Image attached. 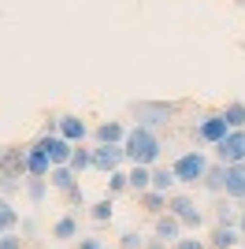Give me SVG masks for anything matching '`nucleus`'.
<instances>
[{"label":"nucleus","instance_id":"1","mask_svg":"<svg viewBox=\"0 0 245 249\" xmlns=\"http://www.w3.org/2000/svg\"><path fill=\"white\" fill-rule=\"evenodd\" d=\"M122 149H126V164L156 167V160H160V153H163V142H160V134H156L153 126H141V123H138L134 130H126Z\"/></svg>","mask_w":245,"mask_h":249},{"label":"nucleus","instance_id":"2","mask_svg":"<svg viewBox=\"0 0 245 249\" xmlns=\"http://www.w3.org/2000/svg\"><path fill=\"white\" fill-rule=\"evenodd\" d=\"M208 156L201 153V149H186L178 160L171 164V171H175V178L182 182V186H201V178H204V171H208Z\"/></svg>","mask_w":245,"mask_h":249},{"label":"nucleus","instance_id":"3","mask_svg":"<svg viewBox=\"0 0 245 249\" xmlns=\"http://www.w3.org/2000/svg\"><path fill=\"white\" fill-rule=\"evenodd\" d=\"M227 134H230V123H227L223 112H208V115H201V119L193 123V142H201V145L215 149Z\"/></svg>","mask_w":245,"mask_h":249},{"label":"nucleus","instance_id":"4","mask_svg":"<svg viewBox=\"0 0 245 249\" xmlns=\"http://www.w3.org/2000/svg\"><path fill=\"white\" fill-rule=\"evenodd\" d=\"M175 112H178V104H171V101H138V104H134V115H138V123H141V126L171 123Z\"/></svg>","mask_w":245,"mask_h":249},{"label":"nucleus","instance_id":"5","mask_svg":"<svg viewBox=\"0 0 245 249\" xmlns=\"http://www.w3.org/2000/svg\"><path fill=\"white\" fill-rule=\"evenodd\" d=\"M167 212L178 216V219H182V227H190V231H197L204 223V212L197 208V201L186 197V194H171V197H167Z\"/></svg>","mask_w":245,"mask_h":249},{"label":"nucleus","instance_id":"6","mask_svg":"<svg viewBox=\"0 0 245 249\" xmlns=\"http://www.w3.org/2000/svg\"><path fill=\"white\" fill-rule=\"evenodd\" d=\"M34 145L41 149V153H49V160H52V167H60V164H71V153H74V145L67 142L63 134H41Z\"/></svg>","mask_w":245,"mask_h":249},{"label":"nucleus","instance_id":"7","mask_svg":"<svg viewBox=\"0 0 245 249\" xmlns=\"http://www.w3.org/2000/svg\"><path fill=\"white\" fill-rule=\"evenodd\" d=\"M215 160L219 164H245V126L230 130V134L215 145Z\"/></svg>","mask_w":245,"mask_h":249},{"label":"nucleus","instance_id":"8","mask_svg":"<svg viewBox=\"0 0 245 249\" xmlns=\"http://www.w3.org/2000/svg\"><path fill=\"white\" fill-rule=\"evenodd\" d=\"M126 164V149L122 145H97L93 149V171H101V175H112L115 167Z\"/></svg>","mask_w":245,"mask_h":249},{"label":"nucleus","instance_id":"9","mask_svg":"<svg viewBox=\"0 0 245 249\" xmlns=\"http://www.w3.org/2000/svg\"><path fill=\"white\" fill-rule=\"evenodd\" d=\"M242 231L234 227V223H227V227H212V234H208V249H238L242 246Z\"/></svg>","mask_w":245,"mask_h":249},{"label":"nucleus","instance_id":"10","mask_svg":"<svg viewBox=\"0 0 245 249\" xmlns=\"http://www.w3.org/2000/svg\"><path fill=\"white\" fill-rule=\"evenodd\" d=\"M223 197L238 201L245 197V164H227V186H223Z\"/></svg>","mask_w":245,"mask_h":249},{"label":"nucleus","instance_id":"11","mask_svg":"<svg viewBox=\"0 0 245 249\" xmlns=\"http://www.w3.org/2000/svg\"><path fill=\"white\" fill-rule=\"evenodd\" d=\"M60 134L71 142V145H82L86 138H89V126L82 115H60Z\"/></svg>","mask_w":245,"mask_h":249},{"label":"nucleus","instance_id":"12","mask_svg":"<svg viewBox=\"0 0 245 249\" xmlns=\"http://www.w3.org/2000/svg\"><path fill=\"white\" fill-rule=\"evenodd\" d=\"M0 171L22 178L26 175V149H0Z\"/></svg>","mask_w":245,"mask_h":249},{"label":"nucleus","instance_id":"13","mask_svg":"<svg viewBox=\"0 0 245 249\" xmlns=\"http://www.w3.org/2000/svg\"><path fill=\"white\" fill-rule=\"evenodd\" d=\"M49 171H52L49 153H41L37 145H30V149H26V175H30V178H49Z\"/></svg>","mask_w":245,"mask_h":249},{"label":"nucleus","instance_id":"14","mask_svg":"<svg viewBox=\"0 0 245 249\" xmlns=\"http://www.w3.org/2000/svg\"><path fill=\"white\" fill-rule=\"evenodd\" d=\"M182 219H178V216H171V212H163V216H156V238H163V242H171V246H175V242H178V238H182Z\"/></svg>","mask_w":245,"mask_h":249},{"label":"nucleus","instance_id":"15","mask_svg":"<svg viewBox=\"0 0 245 249\" xmlns=\"http://www.w3.org/2000/svg\"><path fill=\"white\" fill-rule=\"evenodd\" d=\"M201 186L212 194V197H223V186H227V164H208V171H204V178H201Z\"/></svg>","mask_w":245,"mask_h":249},{"label":"nucleus","instance_id":"16","mask_svg":"<svg viewBox=\"0 0 245 249\" xmlns=\"http://www.w3.org/2000/svg\"><path fill=\"white\" fill-rule=\"evenodd\" d=\"M93 138H97V145H122V142H126V126L108 119V123H101L93 130Z\"/></svg>","mask_w":245,"mask_h":249},{"label":"nucleus","instance_id":"17","mask_svg":"<svg viewBox=\"0 0 245 249\" xmlns=\"http://www.w3.org/2000/svg\"><path fill=\"white\" fill-rule=\"evenodd\" d=\"M167 197H171V194H160V190H145V194H138V205H141L149 216H163V212H167Z\"/></svg>","mask_w":245,"mask_h":249},{"label":"nucleus","instance_id":"18","mask_svg":"<svg viewBox=\"0 0 245 249\" xmlns=\"http://www.w3.org/2000/svg\"><path fill=\"white\" fill-rule=\"evenodd\" d=\"M49 186L60 190V194H67L71 186H78V175L71 171V164H60V167H52V171H49Z\"/></svg>","mask_w":245,"mask_h":249},{"label":"nucleus","instance_id":"19","mask_svg":"<svg viewBox=\"0 0 245 249\" xmlns=\"http://www.w3.org/2000/svg\"><path fill=\"white\" fill-rule=\"evenodd\" d=\"M126 175H130V190H134V194H145V190H153V167H145V164H130V167H126Z\"/></svg>","mask_w":245,"mask_h":249},{"label":"nucleus","instance_id":"20","mask_svg":"<svg viewBox=\"0 0 245 249\" xmlns=\"http://www.w3.org/2000/svg\"><path fill=\"white\" fill-rule=\"evenodd\" d=\"M52 238L56 242H78L82 234H78V219L74 216H60L56 223H52Z\"/></svg>","mask_w":245,"mask_h":249},{"label":"nucleus","instance_id":"21","mask_svg":"<svg viewBox=\"0 0 245 249\" xmlns=\"http://www.w3.org/2000/svg\"><path fill=\"white\" fill-rule=\"evenodd\" d=\"M22 190H26V201H30V205H45V197H49V178H30L26 175Z\"/></svg>","mask_w":245,"mask_h":249},{"label":"nucleus","instance_id":"22","mask_svg":"<svg viewBox=\"0 0 245 249\" xmlns=\"http://www.w3.org/2000/svg\"><path fill=\"white\" fill-rule=\"evenodd\" d=\"M8 231H19V208L8 197H0V234H8Z\"/></svg>","mask_w":245,"mask_h":249},{"label":"nucleus","instance_id":"23","mask_svg":"<svg viewBox=\"0 0 245 249\" xmlns=\"http://www.w3.org/2000/svg\"><path fill=\"white\" fill-rule=\"evenodd\" d=\"M227 223H238V205H230V197H215V227H227Z\"/></svg>","mask_w":245,"mask_h":249},{"label":"nucleus","instance_id":"24","mask_svg":"<svg viewBox=\"0 0 245 249\" xmlns=\"http://www.w3.org/2000/svg\"><path fill=\"white\" fill-rule=\"evenodd\" d=\"M175 186H178V178H175L171 167H153V190H160V194H171Z\"/></svg>","mask_w":245,"mask_h":249},{"label":"nucleus","instance_id":"25","mask_svg":"<svg viewBox=\"0 0 245 249\" xmlns=\"http://www.w3.org/2000/svg\"><path fill=\"white\" fill-rule=\"evenodd\" d=\"M104 178H108V197H119V194L130 190V175H126L122 167H115L112 175H104Z\"/></svg>","mask_w":245,"mask_h":249},{"label":"nucleus","instance_id":"26","mask_svg":"<svg viewBox=\"0 0 245 249\" xmlns=\"http://www.w3.org/2000/svg\"><path fill=\"white\" fill-rule=\"evenodd\" d=\"M89 216H93V223H112V216H115V205H112V197L104 194L97 205H89Z\"/></svg>","mask_w":245,"mask_h":249},{"label":"nucleus","instance_id":"27","mask_svg":"<svg viewBox=\"0 0 245 249\" xmlns=\"http://www.w3.org/2000/svg\"><path fill=\"white\" fill-rule=\"evenodd\" d=\"M89 167H93V149L74 145V153H71V171H74V175H82V171H89Z\"/></svg>","mask_w":245,"mask_h":249},{"label":"nucleus","instance_id":"28","mask_svg":"<svg viewBox=\"0 0 245 249\" xmlns=\"http://www.w3.org/2000/svg\"><path fill=\"white\" fill-rule=\"evenodd\" d=\"M223 115H227V123H230V130H242L245 126V101H230L223 108Z\"/></svg>","mask_w":245,"mask_h":249},{"label":"nucleus","instance_id":"29","mask_svg":"<svg viewBox=\"0 0 245 249\" xmlns=\"http://www.w3.org/2000/svg\"><path fill=\"white\" fill-rule=\"evenodd\" d=\"M145 234L141 231H122V238H119V249H145Z\"/></svg>","mask_w":245,"mask_h":249},{"label":"nucleus","instance_id":"30","mask_svg":"<svg viewBox=\"0 0 245 249\" xmlns=\"http://www.w3.org/2000/svg\"><path fill=\"white\" fill-rule=\"evenodd\" d=\"M22 242H26V238H22L19 231H8V234H0V249H26Z\"/></svg>","mask_w":245,"mask_h":249},{"label":"nucleus","instance_id":"31","mask_svg":"<svg viewBox=\"0 0 245 249\" xmlns=\"http://www.w3.org/2000/svg\"><path fill=\"white\" fill-rule=\"evenodd\" d=\"M63 197H67V205H71V208H89V205H86V194H82V186H71Z\"/></svg>","mask_w":245,"mask_h":249},{"label":"nucleus","instance_id":"32","mask_svg":"<svg viewBox=\"0 0 245 249\" xmlns=\"http://www.w3.org/2000/svg\"><path fill=\"white\" fill-rule=\"evenodd\" d=\"M19 234H22V238H37L41 223H37V219H19Z\"/></svg>","mask_w":245,"mask_h":249},{"label":"nucleus","instance_id":"33","mask_svg":"<svg viewBox=\"0 0 245 249\" xmlns=\"http://www.w3.org/2000/svg\"><path fill=\"white\" fill-rule=\"evenodd\" d=\"M171 249H208V242H201V238H186V234H182V238L175 242Z\"/></svg>","mask_w":245,"mask_h":249},{"label":"nucleus","instance_id":"34","mask_svg":"<svg viewBox=\"0 0 245 249\" xmlns=\"http://www.w3.org/2000/svg\"><path fill=\"white\" fill-rule=\"evenodd\" d=\"M78 249H104L101 238H78Z\"/></svg>","mask_w":245,"mask_h":249},{"label":"nucleus","instance_id":"35","mask_svg":"<svg viewBox=\"0 0 245 249\" xmlns=\"http://www.w3.org/2000/svg\"><path fill=\"white\" fill-rule=\"evenodd\" d=\"M145 249H171V242H163V238H149V242H145Z\"/></svg>","mask_w":245,"mask_h":249},{"label":"nucleus","instance_id":"36","mask_svg":"<svg viewBox=\"0 0 245 249\" xmlns=\"http://www.w3.org/2000/svg\"><path fill=\"white\" fill-rule=\"evenodd\" d=\"M238 231H242V238H245V208H238V223H234Z\"/></svg>","mask_w":245,"mask_h":249},{"label":"nucleus","instance_id":"37","mask_svg":"<svg viewBox=\"0 0 245 249\" xmlns=\"http://www.w3.org/2000/svg\"><path fill=\"white\" fill-rule=\"evenodd\" d=\"M238 208H245V197H242V201H238Z\"/></svg>","mask_w":245,"mask_h":249},{"label":"nucleus","instance_id":"38","mask_svg":"<svg viewBox=\"0 0 245 249\" xmlns=\"http://www.w3.org/2000/svg\"><path fill=\"white\" fill-rule=\"evenodd\" d=\"M238 249H242V246H238Z\"/></svg>","mask_w":245,"mask_h":249}]
</instances>
